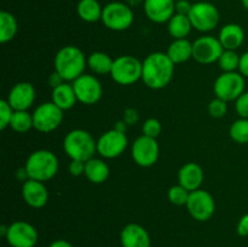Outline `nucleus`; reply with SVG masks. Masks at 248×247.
Returning <instances> with one entry per match:
<instances>
[{"instance_id": "c85d7f7f", "label": "nucleus", "mask_w": 248, "mask_h": 247, "mask_svg": "<svg viewBox=\"0 0 248 247\" xmlns=\"http://www.w3.org/2000/svg\"><path fill=\"white\" fill-rule=\"evenodd\" d=\"M10 126L18 133L28 132L31 127H34L33 114H29L27 110H15Z\"/></svg>"}, {"instance_id": "a211bd4d", "label": "nucleus", "mask_w": 248, "mask_h": 247, "mask_svg": "<svg viewBox=\"0 0 248 247\" xmlns=\"http://www.w3.org/2000/svg\"><path fill=\"white\" fill-rule=\"evenodd\" d=\"M22 195L27 205L33 208H41L47 203L48 190L44 182L27 179L22 185Z\"/></svg>"}, {"instance_id": "c756f323", "label": "nucleus", "mask_w": 248, "mask_h": 247, "mask_svg": "<svg viewBox=\"0 0 248 247\" xmlns=\"http://www.w3.org/2000/svg\"><path fill=\"white\" fill-rule=\"evenodd\" d=\"M229 135L232 140L239 144L248 143V119L240 118L230 126Z\"/></svg>"}, {"instance_id": "0eeeda50", "label": "nucleus", "mask_w": 248, "mask_h": 247, "mask_svg": "<svg viewBox=\"0 0 248 247\" xmlns=\"http://www.w3.org/2000/svg\"><path fill=\"white\" fill-rule=\"evenodd\" d=\"M213 91L217 98L225 102L236 101L245 92V77L241 73H223L216 79Z\"/></svg>"}, {"instance_id": "473e14b6", "label": "nucleus", "mask_w": 248, "mask_h": 247, "mask_svg": "<svg viewBox=\"0 0 248 247\" xmlns=\"http://www.w3.org/2000/svg\"><path fill=\"white\" fill-rule=\"evenodd\" d=\"M142 131L144 136H148V137L152 138H157L162 131V125L157 119L150 118L144 121V124L142 126Z\"/></svg>"}, {"instance_id": "7ed1b4c3", "label": "nucleus", "mask_w": 248, "mask_h": 247, "mask_svg": "<svg viewBox=\"0 0 248 247\" xmlns=\"http://www.w3.org/2000/svg\"><path fill=\"white\" fill-rule=\"evenodd\" d=\"M24 169L29 179L39 182L50 181L58 172V159L55 153L50 150H35L27 159Z\"/></svg>"}, {"instance_id": "aec40b11", "label": "nucleus", "mask_w": 248, "mask_h": 247, "mask_svg": "<svg viewBox=\"0 0 248 247\" xmlns=\"http://www.w3.org/2000/svg\"><path fill=\"white\" fill-rule=\"evenodd\" d=\"M178 184L188 191H194L200 189L203 182V170L196 162H188L183 165L178 172Z\"/></svg>"}, {"instance_id": "f704fd0d", "label": "nucleus", "mask_w": 248, "mask_h": 247, "mask_svg": "<svg viewBox=\"0 0 248 247\" xmlns=\"http://www.w3.org/2000/svg\"><path fill=\"white\" fill-rule=\"evenodd\" d=\"M14 113L15 110L9 104L7 99H1L0 101V128L1 130H5L7 126H10Z\"/></svg>"}, {"instance_id": "423d86ee", "label": "nucleus", "mask_w": 248, "mask_h": 247, "mask_svg": "<svg viewBox=\"0 0 248 247\" xmlns=\"http://www.w3.org/2000/svg\"><path fill=\"white\" fill-rule=\"evenodd\" d=\"M135 19V15L128 5L120 1H113L103 7L101 21L108 29L123 31L130 28Z\"/></svg>"}, {"instance_id": "de8ad7c7", "label": "nucleus", "mask_w": 248, "mask_h": 247, "mask_svg": "<svg viewBox=\"0 0 248 247\" xmlns=\"http://www.w3.org/2000/svg\"><path fill=\"white\" fill-rule=\"evenodd\" d=\"M199 1H208V0H199Z\"/></svg>"}, {"instance_id": "a19ab883", "label": "nucleus", "mask_w": 248, "mask_h": 247, "mask_svg": "<svg viewBox=\"0 0 248 247\" xmlns=\"http://www.w3.org/2000/svg\"><path fill=\"white\" fill-rule=\"evenodd\" d=\"M239 70L245 77H248V51L245 52L242 56H240Z\"/></svg>"}, {"instance_id": "a18cd8bd", "label": "nucleus", "mask_w": 248, "mask_h": 247, "mask_svg": "<svg viewBox=\"0 0 248 247\" xmlns=\"http://www.w3.org/2000/svg\"><path fill=\"white\" fill-rule=\"evenodd\" d=\"M6 232H7V227L6 225H1V235L2 236H6Z\"/></svg>"}, {"instance_id": "2eb2a0df", "label": "nucleus", "mask_w": 248, "mask_h": 247, "mask_svg": "<svg viewBox=\"0 0 248 247\" xmlns=\"http://www.w3.org/2000/svg\"><path fill=\"white\" fill-rule=\"evenodd\" d=\"M72 85L74 87L78 101L87 106L97 103L103 93L101 82L93 75L82 74L81 77L74 80Z\"/></svg>"}, {"instance_id": "f03ea898", "label": "nucleus", "mask_w": 248, "mask_h": 247, "mask_svg": "<svg viewBox=\"0 0 248 247\" xmlns=\"http://www.w3.org/2000/svg\"><path fill=\"white\" fill-rule=\"evenodd\" d=\"M55 70L65 80L74 81L84 74L87 60L84 52L77 46H64L61 48L55 57Z\"/></svg>"}, {"instance_id": "6ab92c4d", "label": "nucleus", "mask_w": 248, "mask_h": 247, "mask_svg": "<svg viewBox=\"0 0 248 247\" xmlns=\"http://www.w3.org/2000/svg\"><path fill=\"white\" fill-rule=\"evenodd\" d=\"M120 241L123 247H150L149 232L142 225L130 223L121 230Z\"/></svg>"}, {"instance_id": "2f4dec72", "label": "nucleus", "mask_w": 248, "mask_h": 247, "mask_svg": "<svg viewBox=\"0 0 248 247\" xmlns=\"http://www.w3.org/2000/svg\"><path fill=\"white\" fill-rule=\"evenodd\" d=\"M189 194L190 191L186 190L184 186H182L181 184H177V185L171 186L169 189V200L170 202L173 203L176 206H184L186 205L188 202V199H189Z\"/></svg>"}, {"instance_id": "72a5a7b5", "label": "nucleus", "mask_w": 248, "mask_h": 247, "mask_svg": "<svg viewBox=\"0 0 248 247\" xmlns=\"http://www.w3.org/2000/svg\"><path fill=\"white\" fill-rule=\"evenodd\" d=\"M228 102L220 98H215L208 104V114L215 119H220L225 116L228 111Z\"/></svg>"}, {"instance_id": "20e7f679", "label": "nucleus", "mask_w": 248, "mask_h": 247, "mask_svg": "<svg viewBox=\"0 0 248 247\" xmlns=\"http://www.w3.org/2000/svg\"><path fill=\"white\" fill-rule=\"evenodd\" d=\"M64 153L72 160L89 161L97 152V142L90 132L85 130H73L63 140Z\"/></svg>"}, {"instance_id": "b1692460", "label": "nucleus", "mask_w": 248, "mask_h": 247, "mask_svg": "<svg viewBox=\"0 0 248 247\" xmlns=\"http://www.w3.org/2000/svg\"><path fill=\"white\" fill-rule=\"evenodd\" d=\"M166 53L174 64L184 63L193 57V43L188 39H176L169 46Z\"/></svg>"}, {"instance_id": "f3484780", "label": "nucleus", "mask_w": 248, "mask_h": 247, "mask_svg": "<svg viewBox=\"0 0 248 247\" xmlns=\"http://www.w3.org/2000/svg\"><path fill=\"white\" fill-rule=\"evenodd\" d=\"M144 12L145 16L154 23H166L176 14V1L174 0H144Z\"/></svg>"}, {"instance_id": "4be33fe9", "label": "nucleus", "mask_w": 248, "mask_h": 247, "mask_svg": "<svg viewBox=\"0 0 248 247\" xmlns=\"http://www.w3.org/2000/svg\"><path fill=\"white\" fill-rule=\"evenodd\" d=\"M77 101L78 98L77 94H75L74 87H73V85L68 84V82H63L62 85L52 90V102L62 110L72 109L77 103Z\"/></svg>"}, {"instance_id": "7c9ffc66", "label": "nucleus", "mask_w": 248, "mask_h": 247, "mask_svg": "<svg viewBox=\"0 0 248 247\" xmlns=\"http://www.w3.org/2000/svg\"><path fill=\"white\" fill-rule=\"evenodd\" d=\"M218 64L224 73L235 72L236 69H239L240 56L237 55L236 51L224 50V52L218 60Z\"/></svg>"}, {"instance_id": "f257e3e1", "label": "nucleus", "mask_w": 248, "mask_h": 247, "mask_svg": "<svg viewBox=\"0 0 248 247\" xmlns=\"http://www.w3.org/2000/svg\"><path fill=\"white\" fill-rule=\"evenodd\" d=\"M142 64V80L149 89L161 90L171 82L174 73V63L167 53H150Z\"/></svg>"}, {"instance_id": "412c9836", "label": "nucleus", "mask_w": 248, "mask_h": 247, "mask_svg": "<svg viewBox=\"0 0 248 247\" xmlns=\"http://www.w3.org/2000/svg\"><path fill=\"white\" fill-rule=\"evenodd\" d=\"M219 41L224 50L236 51L245 40V31L240 24H225L219 31Z\"/></svg>"}, {"instance_id": "a878e982", "label": "nucleus", "mask_w": 248, "mask_h": 247, "mask_svg": "<svg viewBox=\"0 0 248 247\" xmlns=\"http://www.w3.org/2000/svg\"><path fill=\"white\" fill-rule=\"evenodd\" d=\"M78 15L80 18L89 23L99 21L102 18L103 7L97 0H80L77 6Z\"/></svg>"}, {"instance_id": "58836bf2", "label": "nucleus", "mask_w": 248, "mask_h": 247, "mask_svg": "<svg viewBox=\"0 0 248 247\" xmlns=\"http://www.w3.org/2000/svg\"><path fill=\"white\" fill-rule=\"evenodd\" d=\"M236 230L240 236H248V213L240 218Z\"/></svg>"}, {"instance_id": "37998d69", "label": "nucleus", "mask_w": 248, "mask_h": 247, "mask_svg": "<svg viewBox=\"0 0 248 247\" xmlns=\"http://www.w3.org/2000/svg\"><path fill=\"white\" fill-rule=\"evenodd\" d=\"M48 247H73V245L65 240H56Z\"/></svg>"}, {"instance_id": "c9c22d12", "label": "nucleus", "mask_w": 248, "mask_h": 247, "mask_svg": "<svg viewBox=\"0 0 248 247\" xmlns=\"http://www.w3.org/2000/svg\"><path fill=\"white\" fill-rule=\"evenodd\" d=\"M235 110L239 114L240 118L248 119V91L244 92L235 101Z\"/></svg>"}, {"instance_id": "cd10ccee", "label": "nucleus", "mask_w": 248, "mask_h": 247, "mask_svg": "<svg viewBox=\"0 0 248 247\" xmlns=\"http://www.w3.org/2000/svg\"><path fill=\"white\" fill-rule=\"evenodd\" d=\"M18 31V23L16 17L7 11L0 12V41L2 44L9 43L16 36Z\"/></svg>"}, {"instance_id": "9b49d317", "label": "nucleus", "mask_w": 248, "mask_h": 247, "mask_svg": "<svg viewBox=\"0 0 248 247\" xmlns=\"http://www.w3.org/2000/svg\"><path fill=\"white\" fill-rule=\"evenodd\" d=\"M132 159L138 166L150 167L156 164L159 159L160 148L156 142V138L140 136L133 142L131 148Z\"/></svg>"}, {"instance_id": "79ce46f5", "label": "nucleus", "mask_w": 248, "mask_h": 247, "mask_svg": "<svg viewBox=\"0 0 248 247\" xmlns=\"http://www.w3.org/2000/svg\"><path fill=\"white\" fill-rule=\"evenodd\" d=\"M63 82H65V80L63 79V77H61L57 72H56V70L50 75V77H48V84L52 86V89L60 86V85H62Z\"/></svg>"}, {"instance_id": "bb28decb", "label": "nucleus", "mask_w": 248, "mask_h": 247, "mask_svg": "<svg viewBox=\"0 0 248 247\" xmlns=\"http://www.w3.org/2000/svg\"><path fill=\"white\" fill-rule=\"evenodd\" d=\"M114 60L106 52H92L87 58V65L93 73L98 75H107L110 74L111 68H113Z\"/></svg>"}, {"instance_id": "4468645a", "label": "nucleus", "mask_w": 248, "mask_h": 247, "mask_svg": "<svg viewBox=\"0 0 248 247\" xmlns=\"http://www.w3.org/2000/svg\"><path fill=\"white\" fill-rule=\"evenodd\" d=\"M5 239L11 247H34L39 235L33 225L24 220H17L7 227Z\"/></svg>"}, {"instance_id": "393cba45", "label": "nucleus", "mask_w": 248, "mask_h": 247, "mask_svg": "<svg viewBox=\"0 0 248 247\" xmlns=\"http://www.w3.org/2000/svg\"><path fill=\"white\" fill-rule=\"evenodd\" d=\"M167 29H169V34L174 40L186 39V36L190 34L191 29H193V24L186 15L174 14L172 18L167 22Z\"/></svg>"}, {"instance_id": "1a4fd4ad", "label": "nucleus", "mask_w": 248, "mask_h": 247, "mask_svg": "<svg viewBox=\"0 0 248 247\" xmlns=\"http://www.w3.org/2000/svg\"><path fill=\"white\" fill-rule=\"evenodd\" d=\"M63 110L53 102L41 103L33 113V125L35 130L43 133L55 131L62 124Z\"/></svg>"}, {"instance_id": "39448f33", "label": "nucleus", "mask_w": 248, "mask_h": 247, "mask_svg": "<svg viewBox=\"0 0 248 247\" xmlns=\"http://www.w3.org/2000/svg\"><path fill=\"white\" fill-rule=\"evenodd\" d=\"M143 64L140 60L130 55H124L114 60L110 77L116 84L127 86L142 79Z\"/></svg>"}, {"instance_id": "ddd939ff", "label": "nucleus", "mask_w": 248, "mask_h": 247, "mask_svg": "<svg viewBox=\"0 0 248 247\" xmlns=\"http://www.w3.org/2000/svg\"><path fill=\"white\" fill-rule=\"evenodd\" d=\"M223 52L224 47L219 39L211 35L201 36L193 43V57L201 64H212L218 62Z\"/></svg>"}, {"instance_id": "6e6552de", "label": "nucleus", "mask_w": 248, "mask_h": 247, "mask_svg": "<svg viewBox=\"0 0 248 247\" xmlns=\"http://www.w3.org/2000/svg\"><path fill=\"white\" fill-rule=\"evenodd\" d=\"M188 16L193 28L202 33L213 31L219 23V11L215 5L208 1H198L193 4Z\"/></svg>"}, {"instance_id": "e433bc0d", "label": "nucleus", "mask_w": 248, "mask_h": 247, "mask_svg": "<svg viewBox=\"0 0 248 247\" xmlns=\"http://www.w3.org/2000/svg\"><path fill=\"white\" fill-rule=\"evenodd\" d=\"M69 172L74 177L85 174V162L79 161V160H72V162L69 164Z\"/></svg>"}, {"instance_id": "9d476101", "label": "nucleus", "mask_w": 248, "mask_h": 247, "mask_svg": "<svg viewBox=\"0 0 248 247\" xmlns=\"http://www.w3.org/2000/svg\"><path fill=\"white\" fill-rule=\"evenodd\" d=\"M186 208L191 217L199 222H206L213 216L216 211V202L208 191L198 189L189 194Z\"/></svg>"}, {"instance_id": "f8f14e48", "label": "nucleus", "mask_w": 248, "mask_h": 247, "mask_svg": "<svg viewBox=\"0 0 248 247\" xmlns=\"http://www.w3.org/2000/svg\"><path fill=\"white\" fill-rule=\"evenodd\" d=\"M128 139L125 132L109 130L104 132L97 140V153L106 159H115L126 150Z\"/></svg>"}, {"instance_id": "ea45409f", "label": "nucleus", "mask_w": 248, "mask_h": 247, "mask_svg": "<svg viewBox=\"0 0 248 247\" xmlns=\"http://www.w3.org/2000/svg\"><path fill=\"white\" fill-rule=\"evenodd\" d=\"M140 119V115H138V111L133 108H128L125 110V115H124V121H125L127 125H133L136 124Z\"/></svg>"}, {"instance_id": "4c0bfd02", "label": "nucleus", "mask_w": 248, "mask_h": 247, "mask_svg": "<svg viewBox=\"0 0 248 247\" xmlns=\"http://www.w3.org/2000/svg\"><path fill=\"white\" fill-rule=\"evenodd\" d=\"M191 7H193V4L189 0H178V1H176V14L188 16L191 11Z\"/></svg>"}, {"instance_id": "5701e85b", "label": "nucleus", "mask_w": 248, "mask_h": 247, "mask_svg": "<svg viewBox=\"0 0 248 247\" xmlns=\"http://www.w3.org/2000/svg\"><path fill=\"white\" fill-rule=\"evenodd\" d=\"M85 176L91 183H104L109 177V166L103 160L92 157L85 162Z\"/></svg>"}, {"instance_id": "c03bdc74", "label": "nucleus", "mask_w": 248, "mask_h": 247, "mask_svg": "<svg viewBox=\"0 0 248 247\" xmlns=\"http://www.w3.org/2000/svg\"><path fill=\"white\" fill-rule=\"evenodd\" d=\"M126 125H127V124L125 123V121H119V123H116V125H115V130H118V131H121V132H125L126 131Z\"/></svg>"}, {"instance_id": "49530a36", "label": "nucleus", "mask_w": 248, "mask_h": 247, "mask_svg": "<svg viewBox=\"0 0 248 247\" xmlns=\"http://www.w3.org/2000/svg\"><path fill=\"white\" fill-rule=\"evenodd\" d=\"M241 1H242V5L245 6V9L248 10V0H241Z\"/></svg>"}, {"instance_id": "dca6fc26", "label": "nucleus", "mask_w": 248, "mask_h": 247, "mask_svg": "<svg viewBox=\"0 0 248 247\" xmlns=\"http://www.w3.org/2000/svg\"><path fill=\"white\" fill-rule=\"evenodd\" d=\"M35 101V89L31 82H18L7 96V102L14 110H28Z\"/></svg>"}]
</instances>
